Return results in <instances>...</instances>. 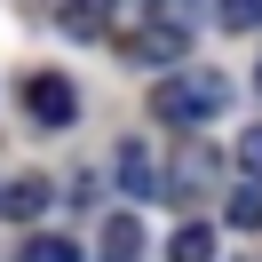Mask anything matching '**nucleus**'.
<instances>
[{
    "label": "nucleus",
    "instance_id": "f257e3e1",
    "mask_svg": "<svg viewBox=\"0 0 262 262\" xmlns=\"http://www.w3.org/2000/svg\"><path fill=\"white\" fill-rule=\"evenodd\" d=\"M230 103V80L223 72H175V80L151 88V112L167 119V127H191V119H214Z\"/></svg>",
    "mask_w": 262,
    "mask_h": 262
},
{
    "label": "nucleus",
    "instance_id": "f03ea898",
    "mask_svg": "<svg viewBox=\"0 0 262 262\" xmlns=\"http://www.w3.org/2000/svg\"><path fill=\"white\" fill-rule=\"evenodd\" d=\"M24 112H32L40 127H72V112H80V96H72V88H64V80L48 72V80H24Z\"/></svg>",
    "mask_w": 262,
    "mask_h": 262
},
{
    "label": "nucleus",
    "instance_id": "7ed1b4c3",
    "mask_svg": "<svg viewBox=\"0 0 262 262\" xmlns=\"http://www.w3.org/2000/svg\"><path fill=\"white\" fill-rule=\"evenodd\" d=\"M119 183H127V199H167V167L151 159L143 143H127V151H119Z\"/></svg>",
    "mask_w": 262,
    "mask_h": 262
},
{
    "label": "nucleus",
    "instance_id": "20e7f679",
    "mask_svg": "<svg viewBox=\"0 0 262 262\" xmlns=\"http://www.w3.org/2000/svg\"><path fill=\"white\" fill-rule=\"evenodd\" d=\"M183 48H191V32H183V24H143V32H135V64H183Z\"/></svg>",
    "mask_w": 262,
    "mask_h": 262
},
{
    "label": "nucleus",
    "instance_id": "39448f33",
    "mask_svg": "<svg viewBox=\"0 0 262 262\" xmlns=\"http://www.w3.org/2000/svg\"><path fill=\"white\" fill-rule=\"evenodd\" d=\"M40 207H48V183H40V175L0 183V214H8V223H40Z\"/></svg>",
    "mask_w": 262,
    "mask_h": 262
},
{
    "label": "nucleus",
    "instance_id": "423d86ee",
    "mask_svg": "<svg viewBox=\"0 0 262 262\" xmlns=\"http://www.w3.org/2000/svg\"><path fill=\"white\" fill-rule=\"evenodd\" d=\"M103 16H112V0H64V8H56V24H64L72 40H88V32H103Z\"/></svg>",
    "mask_w": 262,
    "mask_h": 262
},
{
    "label": "nucleus",
    "instance_id": "0eeeda50",
    "mask_svg": "<svg viewBox=\"0 0 262 262\" xmlns=\"http://www.w3.org/2000/svg\"><path fill=\"white\" fill-rule=\"evenodd\" d=\"M167 262H214V230L207 223H183L175 246H167Z\"/></svg>",
    "mask_w": 262,
    "mask_h": 262
},
{
    "label": "nucleus",
    "instance_id": "6e6552de",
    "mask_svg": "<svg viewBox=\"0 0 262 262\" xmlns=\"http://www.w3.org/2000/svg\"><path fill=\"white\" fill-rule=\"evenodd\" d=\"M16 262H80V246H72V238H24Z\"/></svg>",
    "mask_w": 262,
    "mask_h": 262
},
{
    "label": "nucleus",
    "instance_id": "1a4fd4ad",
    "mask_svg": "<svg viewBox=\"0 0 262 262\" xmlns=\"http://www.w3.org/2000/svg\"><path fill=\"white\" fill-rule=\"evenodd\" d=\"M230 223H238V230H262V183H246V191L230 199Z\"/></svg>",
    "mask_w": 262,
    "mask_h": 262
},
{
    "label": "nucleus",
    "instance_id": "9d476101",
    "mask_svg": "<svg viewBox=\"0 0 262 262\" xmlns=\"http://www.w3.org/2000/svg\"><path fill=\"white\" fill-rule=\"evenodd\" d=\"M223 24H230V32H254V24H262V0H223Z\"/></svg>",
    "mask_w": 262,
    "mask_h": 262
},
{
    "label": "nucleus",
    "instance_id": "9b49d317",
    "mask_svg": "<svg viewBox=\"0 0 262 262\" xmlns=\"http://www.w3.org/2000/svg\"><path fill=\"white\" fill-rule=\"evenodd\" d=\"M103 246H112V254H119V262H127V254H135V246H143V230H135V223H127V214H119V223H112V230H103Z\"/></svg>",
    "mask_w": 262,
    "mask_h": 262
},
{
    "label": "nucleus",
    "instance_id": "f8f14e48",
    "mask_svg": "<svg viewBox=\"0 0 262 262\" xmlns=\"http://www.w3.org/2000/svg\"><path fill=\"white\" fill-rule=\"evenodd\" d=\"M238 167H246V183H262V127L238 135Z\"/></svg>",
    "mask_w": 262,
    "mask_h": 262
},
{
    "label": "nucleus",
    "instance_id": "ddd939ff",
    "mask_svg": "<svg viewBox=\"0 0 262 262\" xmlns=\"http://www.w3.org/2000/svg\"><path fill=\"white\" fill-rule=\"evenodd\" d=\"M254 88H262V72H254Z\"/></svg>",
    "mask_w": 262,
    "mask_h": 262
}]
</instances>
